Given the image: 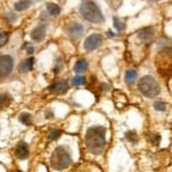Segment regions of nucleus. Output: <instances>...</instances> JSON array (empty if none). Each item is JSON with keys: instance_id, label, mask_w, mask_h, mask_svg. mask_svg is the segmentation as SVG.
Segmentation results:
<instances>
[{"instance_id": "nucleus-10", "label": "nucleus", "mask_w": 172, "mask_h": 172, "mask_svg": "<svg viewBox=\"0 0 172 172\" xmlns=\"http://www.w3.org/2000/svg\"><path fill=\"white\" fill-rule=\"evenodd\" d=\"M84 33V27L79 23H75L69 28V35L72 38H80Z\"/></svg>"}, {"instance_id": "nucleus-7", "label": "nucleus", "mask_w": 172, "mask_h": 172, "mask_svg": "<svg viewBox=\"0 0 172 172\" xmlns=\"http://www.w3.org/2000/svg\"><path fill=\"white\" fill-rule=\"evenodd\" d=\"M15 156L20 160H25L29 156V146L27 142L21 141L15 148Z\"/></svg>"}, {"instance_id": "nucleus-17", "label": "nucleus", "mask_w": 172, "mask_h": 172, "mask_svg": "<svg viewBox=\"0 0 172 172\" xmlns=\"http://www.w3.org/2000/svg\"><path fill=\"white\" fill-rule=\"evenodd\" d=\"M19 119H20L21 123H23L24 125H30L32 123V116L29 113H22L20 114L19 116Z\"/></svg>"}, {"instance_id": "nucleus-21", "label": "nucleus", "mask_w": 172, "mask_h": 172, "mask_svg": "<svg viewBox=\"0 0 172 172\" xmlns=\"http://www.w3.org/2000/svg\"><path fill=\"white\" fill-rule=\"evenodd\" d=\"M72 84L75 86H80V85H84L85 84V78L82 77V76H76L72 78Z\"/></svg>"}, {"instance_id": "nucleus-9", "label": "nucleus", "mask_w": 172, "mask_h": 172, "mask_svg": "<svg viewBox=\"0 0 172 172\" xmlns=\"http://www.w3.org/2000/svg\"><path fill=\"white\" fill-rule=\"evenodd\" d=\"M68 87H69V85H68L67 80H60V82L53 84L49 87V90H51V92H53L55 94H62L68 90Z\"/></svg>"}, {"instance_id": "nucleus-12", "label": "nucleus", "mask_w": 172, "mask_h": 172, "mask_svg": "<svg viewBox=\"0 0 172 172\" xmlns=\"http://www.w3.org/2000/svg\"><path fill=\"white\" fill-rule=\"evenodd\" d=\"M33 62H35V60L32 59V58L24 60L23 62L20 64L19 69H20L21 72H28V71H30L32 69V67H33Z\"/></svg>"}, {"instance_id": "nucleus-4", "label": "nucleus", "mask_w": 172, "mask_h": 172, "mask_svg": "<svg viewBox=\"0 0 172 172\" xmlns=\"http://www.w3.org/2000/svg\"><path fill=\"white\" fill-rule=\"evenodd\" d=\"M138 87H139L141 93L144 94L145 97H147V98L156 97L161 91L158 83H157V80L153 76H145V77H142L140 79V82H139Z\"/></svg>"}, {"instance_id": "nucleus-15", "label": "nucleus", "mask_w": 172, "mask_h": 172, "mask_svg": "<svg viewBox=\"0 0 172 172\" xmlns=\"http://www.w3.org/2000/svg\"><path fill=\"white\" fill-rule=\"evenodd\" d=\"M137 77L138 75L137 72L134 70H127L125 74V80L126 83L129 84V85H132V84H134L135 83V80H137Z\"/></svg>"}, {"instance_id": "nucleus-16", "label": "nucleus", "mask_w": 172, "mask_h": 172, "mask_svg": "<svg viewBox=\"0 0 172 172\" xmlns=\"http://www.w3.org/2000/svg\"><path fill=\"white\" fill-rule=\"evenodd\" d=\"M12 102V97L7 93H4L0 95V106L5 108V107H8Z\"/></svg>"}, {"instance_id": "nucleus-20", "label": "nucleus", "mask_w": 172, "mask_h": 172, "mask_svg": "<svg viewBox=\"0 0 172 172\" xmlns=\"http://www.w3.org/2000/svg\"><path fill=\"white\" fill-rule=\"evenodd\" d=\"M114 27L117 29L118 31H124L125 30V24L123 23V22H119L117 17H114Z\"/></svg>"}, {"instance_id": "nucleus-13", "label": "nucleus", "mask_w": 172, "mask_h": 172, "mask_svg": "<svg viewBox=\"0 0 172 172\" xmlns=\"http://www.w3.org/2000/svg\"><path fill=\"white\" fill-rule=\"evenodd\" d=\"M31 5V1L30 0H20L15 4V9L17 12H23V11H27L28 8L30 7Z\"/></svg>"}, {"instance_id": "nucleus-18", "label": "nucleus", "mask_w": 172, "mask_h": 172, "mask_svg": "<svg viewBox=\"0 0 172 172\" xmlns=\"http://www.w3.org/2000/svg\"><path fill=\"white\" fill-rule=\"evenodd\" d=\"M86 69H87V62H86L85 60H80V61H78V62L76 63V66H75V71H76L77 74L84 72Z\"/></svg>"}, {"instance_id": "nucleus-19", "label": "nucleus", "mask_w": 172, "mask_h": 172, "mask_svg": "<svg viewBox=\"0 0 172 172\" xmlns=\"http://www.w3.org/2000/svg\"><path fill=\"white\" fill-rule=\"evenodd\" d=\"M125 137H126V139L129 141H131L132 144H137L138 142V135L134 131H129V132H126Z\"/></svg>"}, {"instance_id": "nucleus-24", "label": "nucleus", "mask_w": 172, "mask_h": 172, "mask_svg": "<svg viewBox=\"0 0 172 172\" xmlns=\"http://www.w3.org/2000/svg\"><path fill=\"white\" fill-rule=\"evenodd\" d=\"M150 141L153 142V145L157 146L161 141V135L160 134H154V135H152V138H150Z\"/></svg>"}, {"instance_id": "nucleus-25", "label": "nucleus", "mask_w": 172, "mask_h": 172, "mask_svg": "<svg viewBox=\"0 0 172 172\" xmlns=\"http://www.w3.org/2000/svg\"><path fill=\"white\" fill-rule=\"evenodd\" d=\"M7 41V35L4 31H0V46L5 45Z\"/></svg>"}, {"instance_id": "nucleus-6", "label": "nucleus", "mask_w": 172, "mask_h": 172, "mask_svg": "<svg viewBox=\"0 0 172 172\" xmlns=\"http://www.w3.org/2000/svg\"><path fill=\"white\" fill-rule=\"evenodd\" d=\"M101 41H102L101 36L99 35V33H93V35L88 36L86 38L85 44H84V48L87 52L94 51V49H97L101 45Z\"/></svg>"}, {"instance_id": "nucleus-23", "label": "nucleus", "mask_w": 172, "mask_h": 172, "mask_svg": "<svg viewBox=\"0 0 172 172\" xmlns=\"http://www.w3.org/2000/svg\"><path fill=\"white\" fill-rule=\"evenodd\" d=\"M61 137V131H58V130H54V131H52L49 134H48V139L49 140H56V139H59Z\"/></svg>"}, {"instance_id": "nucleus-26", "label": "nucleus", "mask_w": 172, "mask_h": 172, "mask_svg": "<svg viewBox=\"0 0 172 172\" xmlns=\"http://www.w3.org/2000/svg\"><path fill=\"white\" fill-rule=\"evenodd\" d=\"M33 52V47H28V53L30 54V53H32Z\"/></svg>"}, {"instance_id": "nucleus-22", "label": "nucleus", "mask_w": 172, "mask_h": 172, "mask_svg": "<svg viewBox=\"0 0 172 172\" xmlns=\"http://www.w3.org/2000/svg\"><path fill=\"white\" fill-rule=\"evenodd\" d=\"M154 108L156 110H158V111H164L166 109V103L162 101H156L154 103Z\"/></svg>"}, {"instance_id": "nucleus-2", "label": "nucleus", "mask_w": 172, "mask_h": 172, "mask_svg": "<svg viewBox=\"0 0 172 172\" xmlns=\"http://www.w3.org/2000/svg\"><path fill=\"white\" fill-rule=\"evenodd\" d=\"M79 12H80V15L86 21L92 22V23H102L105 20L100 8L93 1H86V2L82 4V6L79 8Z\"/></svg>"}, {"instance_id": "nucleus-5", "label": "nucleus", "mask_w": 172, "mask_h": 172, "mask_svg": "<svg viewBox=\"0 0 172 172\" xmlns=\"http://www.w3.org/2000/svg\"><path fill=\"white\" fill-rule=\"evenodd\" d=\"M13 66H14V61H13L12 56H9V55L0 56V78L7 76L12 71Z\"/></svg>"}, {"instance_id": "nucleus-8", "label": "nucleus", "mask_w": 172, "mask_h": 172, "mask_svg": "<svg viewBox=\"0 0 172 172\" xmlns=\"http://www.w3.org/2000/svg\"><path fill=\"white\" fill-rule=\"evenodd\" d=\"M46 36V25H38L31 31V38L35 41H41Z\"/></svg>"}, {"instance_id": "nucleus-1", "label": "nucleus", "mask_w": 172, "mask_h": 172, "mask_svg": "<svg viewBox=\"0 0 172 172\" xmlns=\"http://www.w3.org/2000/svg\"><path fill=\"white\" fill-rule=\"evenodd\" d=\"M86 147L94 155L101 154L106 145V129L103 126H92L85 135Z\"/></svg>"}, {"instance_id": "nucleus-11", "label": "nucleus", "mask_w": 172, "mask_h": 172, "mask_svg": "<svg viewBox=\"0 0 172 172\" xmlns=\"http://www.w3.org/2000/svg\"><path fill=\"white\" fill-rule=\"evenodd\" d=\"M154 36V29L153 28H145V29H142L140 32H139V38L142 40H147L152 39V37Z\"/></svg>"}, {"instance_id": "nucleus-14", "label": "nucleus", "mask_w": 172, "mask_h": 172, "mask_svg": "<svg viewBox=\"0 0 172 172\" xmlns=\"http://www.w3.org/2000/svg\"><path fill=\"white\" fill-rule=\"evenodd\" d=\"M46 7H47L48 13L53 16L58 15V14H60V12H61V8H60V6L58 4H54V2H48Z\"/></svg>"}, {"instance_id": "nucleus-3", "label": "nucleus", "mask_w": 172, "mask_h": 172, "mask_svg": "<svg viewBox=\"0 0 172 172\" xmlns=\"http://www.w3.org/2000/svg\"><path fill=\"white\" fill-rule=\"evenodd\" d=\"M71 155L64 147L59 146L54 149L51 156V165L55 170H63L71 164Z\"/></svg>"}]
</instances>
